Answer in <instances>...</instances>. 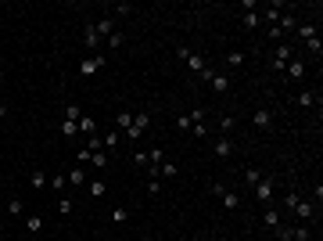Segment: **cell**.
<instances>
[{
    "instance_id": "6da1fadb",
    "label": "cell",
    "mask_w": 323,
    "mask_h": 241,
    "mask_svg": "<svg viewBox=\"0 0 323 241\" xmlns=\"http://www.w3.org/2000/svg\"><path fill=\"white\" fill-rule=\"evenodd\" d=\"M280 241H313V231H309V223H298V227H287V223H280V227L273 231Z\"/></svg>"
},
{
    "instance_id": "7a4b0ae2",
    "label": "cell",
    "mask_w": 323,
    "mask_h": 241,
    "mask_svg": "<svg viewBox=\"0 0 323 241\" xmlns=\"http://www.w3.org/2000/svg\"><path fill=\"white\" fill-rule=\"evenodd\" d=\"M212 194L223 202V209H226V213H234V209H241V194H237V191H226L223 184H212Z\"/></svg>"
},
{
    "instance_id": "3957f363",
    "label": "cell",
    "mask_w": 323,
    "mask_h": 241,
    "mask_svg": "<svg viewBox=\"0 0 323 241\" xmlns=\"http://www.w3.org/2000/svg\"><path fill=\"white\" fill-rule=\"evenodd\" d=\"M201 80L215 90V94H226V90H230V76H226V72H215V69H205L201 72Z\"/></svg>"
},
{
    "instance_id": "277c9868",
    "label": "cell",
    "mask_w": 323,
    "mask_h": 241,
    "mask_svg": "<svg viewBox=\"0 0 323 241\" xmlns=\"http://www.w3.org/2000/svg\"><path fill=\"white\" fill-rule=\"evenodd\" d=\"M291 58H295V51H291V43H276V51H273V58H269V69L284 72Z\"/></svg>"
},
{
    "instance_id": "5b68a950",
    "label": "cell",
    "mask_w": 323,
    "mask_h": 241,
    "mask_svg": "<svg viewBox=\"0 0 323 241\" xmlns=\"http://www.w3.org/2000/svg\"><path fill=\"white\" fill-rule=\"evenodd\" d=\"M101 69H104V54H86L79 62V76H97Z\"/></svg>"
},
{
    "instance_id": "8992f818",
    "label": "cell",
    "mask_w": 323,
    "mask_h": 241,
    "mask_svg": "<svg viewBox=\"0 0 323 241\" xmlns=\"http://www.w3.org/2000/svg\"><path fill=\"white\" fill-rule=\"evenodd\" d=\"M273 194H276V180L262 176V180H258V184H255V198L262 202V205H269V202H273Z\"/></svg>"
},
{
    "instance_id": "52a82bcc",
    "label": "cell",
    "mask_w": 323,
    "mask_h": 241,
    "mask_svg": "<svg viewBox=\"0 0 323 241\" xmlns=\"http://www.w3.org/2000/svg\"><path fill=\"white\" fill-rule=\"evenodd\" d=\"M147 126H151V115H147V112H136V115H133V126L126 130V137H129V141H136Z\"/></svg>"
},
{
    "instance_id": "ba28073f",
    "label": "cell",
    "mask_w": 323,
    "mask_h": 241,
    "mask_svg": "<svg viewBox=\"0 0 323 241\" xmlns=\"http://www.w3.org/2000/svg\"><path fill=\"white\" fill-rule=\"evenodd\" d=\"M83 43H86V51L90 54H97V47H101V36H97V29H94V22H86V29H83Z\"/></svg>"
},
{
    "instance_id": "9c48e42d",
    "label": "cell",
    "mask_w": 323,
    "mask_h": 241,
    "mask_svg": "<svg viewBox=\"0 0 323 241\" xmlns=\"http://www.w3.org/2000/svg\"><path fill=\"white\" fill-rule=\"evenodd\" d=\"M295 25H298V14H295V11H284V14H280V22H276L280 36H291V33H295Z\"/></svg>"
},
{
    "instance_id": "30bf717a",
    "label": "cell",
    "mask_w": 323,
    "mask_h": 241,
    "mask_svg": "<svg viewBox=\"0 0 323 241\" xmlns=\"http://www.w3.org/2000/svg\"><path fill=\"white\" fill-rule=\"evenodd\" d=\"M291 213H295V216H298L302 223H309V220L316 216V205H313V202H305V198H298V205L291 209Z\"/></svg>"
},
{
    "instance_id": "8fae6325",
    "label": "cell",
    "mask_w": 323,
    "mask_h": 241,
    "mask_svg": "<svg viewBox=\"0 0 323 241\" xmlns=\"http://www.w3.org/2000/svg\"><path fill=\"white\" fill-rule=\"evenodd\" d=\"M65 180H68V187H86V169L83 165H72V169L65 173Z\"/></svg>"
},
{
    "instance_id": "7c38bea8",
    "label": "cell",
    "mask_w": 323,
    "mask_h": 241,
    "mask_svg": "<svg viewBox=\"0 0 323 241\" xmlns=\"http://www.w3.org/2000/svg\"><path fill=\"white\" fill-rule=\"evenodd\" d=\"M75 126H79V133H83V137H94V133H97V119L94 115H79V123H75Z\"/></svg>"
},
{
    "instance_id": "4fadbf2b",
    "label": "cell",
    "mask_w": 323,
    "mask_h": 241,
    "mask_svg": "<svg viewBox=\"0 0 323 241\" xmlns=\"http://www.w3.org/2000/svg\"><path fill=\"white\" fill-rule=\"evenodd\" d=\"M212 152L219 155V159H230V155H234V141H230V137H215Z\"/></svg>"
},
{
    "instance_id": "5bb4252c",
    "label": "cell",
    "mask_w": 323,
    "mask_h": 241,
    "mask_svg": "<svg viewBox=\"0 0 323 241\" xmlns=\"http://www.w3.org/2000/svg\"><path fill=\"white\" fill-rule=\"evenodd\" d=\"M295 36H298V40H305V43L316 40V22H298V25H295Z\"/></svg>"
},
{
    "instance_id": "9a60e30c",
    "label": "cell",
    "mask_w": 323,
    "mask_h": 241,
    "mask_svg": "<svg viewBox=\"0 0 323 241\" xmlns=\"http://www.w3.org/2000/svg\"><path fill=\"white\" fill-rule=\"evenodd\" d=\"M252 123H255L258 130H273V112H269V108H258V112L252 115Z\"/></svg>"
},
{
    "instance_id": "2e32d148",
    "label": "cell",
    "mask_w": 323,
    "mask_h": 241,
    "mask_svg": "<svg viewBox=\"0 0 323 241\" xmlns=\"http://www.w3.org/2000/svg\"><path fill=\"white\" fill-rule=\"evenodd\" d=\"M284 72H287V80H302V76H305V72H309V69H305V62H298V58H291Z\"/></svg>"
},
{
    "instance_id": "e0dca14e",
    "label": "cell",
    "mask_w": 323,
    "mask_h": 241,
    "mask_svg": "<svg viewBox=\"0 0 323 241\" xmlns=\"http://www.w3.org/2000/svg\"><path fill=\"white\" fill-rule=\"evenodd\" d=\"M295 104H302V108H316V104H320V94H316V90H302V94L295 97Z\"/></svg>"
},
{
    "instance_id": "ac0fdd59",
    "label": "cell",
    "mask_w": 323,
    "mask_h": 241,
    "mask_svg": "<svg viewBox=\"0 0 323 241\" xmlns=\"http://www.w3.org/2000/svg\"><path fill=\"white\" fill-rule=\"evenodd\" d=\"M94 29H97V36H101V40H108V36L115 33V22H112V18H97Z\"/></svg>"
},
{
    "instance_id": "d6986e66",
    "label": "cell",
    "mask_w": 323,
    "mask_h": 241,
    "mask_svg": "<svg viewBox=\"0 0 323 241\" xmlns=\"http://www.w3.org/2000/svg\"><path fill=\"white\" fill-rule=\"evenodd\" d=\"M47 184H51V176L43 173V169H33V173H29V187L40 191V187H47Z\"/></svg>"
},
{
    "instance_id": "ffe728a7",
    "label": "cell",
    "mask_w": 323,
    "mask_h": 241,
    "mask_svg": "<svg viewBox=\"0 0 323 241\" xmlns=\"http://www.w3.org/2000/svg\"><path fill=\"white\" fill-rule=\"evenodd\" d=\"M241 22H244V29H258V25H262V14H258V11H244Z\"/></svg>"
},
{
    "instance_id": "44dd1931",
    "label": "cell",
    "mask_w": 323,
    "mask_h": 241,
    "mask_svg": "<svg viewBox=\"0 0 323 241\" xmlns=\"http://www.w3.org/2000/svg\"><path fill=\"white\" fill-rule=\"evenodd\" d=\"M86 184H90V198H104V194H108L104 180H86Z\"/></svg>"
},
{
    "instance_id": "7402d4cb",
    "label": "cell",
    "mask_w": 323,
    "mask_h": 241,
    "mask_svg": "<svg viewBox=\"0 0 323 241\" xmlns=\"http://www.w3.org/2000/svg\"><path fill=\"white\" fill-rule=\"evenodd\" d=\"M187 65H191V69L197 72V76H201V72L208 69V65H205V58H201V54H194V51H191V58H187Z\"/></svg>"
},
{
    "instance_id": "603a6c76",
    "label": "cell",
    "mask_w": 323,
    "mask_h": 241,
    "mask_svg": "<svg viewBox=\"0 0 323 241\" xmlns=\"http://www.w3.org/2000/svg\"><path fill=\"white\" fill-rule=\"evenodd\" d=\"M244 58H248L244 51H230V54H226V65H230V69H241V65H244Z\"/></svg>"
},
{
    "instance_id": "cb8c5ba5",
    "label": "cell",
    "mask_w": 323,
    "mask_h": 241,
    "mask_svg": "<svg viewBox=\"0 0 323 241\" xmlns=\"http://www.w3.org/2000/svg\"><path fill=\"white\" fill-rule=\"evenodd\" d=\"M262 220H266V227H269V231H276V227H280V223H284V220H280V213H276V209H266V216H262Z\"/></svg>"
},
{
    "instance_id": "d4e9b609",
    "label": "cell",
    "mask_w": 323,
    "mask_h": 241,
    "mask_svg": "<svg viewBox=\"0 0 323 241\" xmlns=\"http://www.w3.org/2000/svg\"><path fill=\"white\" fill-rule=\"evenodd\" d=\"M115 126H122V133H126V130L133 126V112H119V115H115Z\"/></svg>"
},
{
    "instance_id": "484cf974",
    "label": "cell",
    "mask_w": 323,
    "mask_h": 241,
    "mask_svg": "<svg viewBox=\"0 0 323 241\" xmlns=\"http://www.w3.org/2000/svg\"><path fill=\"white\" fill-rule=\"evenodd\" d=\"M237 123H234V115H223L219 119V137H230V130H234Z\"/></svg>"
},
{
    "instance_id": "4316f807",
    "label": "cell",
    "mask_w": 323,
    "mask_h": 241,
    "mask_svg": "<svg viewBox=\"0 0 323 241\" xmlns=\"http://www.w3.org/2000/svg\"><path fill=\"white\" fill-rule=\"evenodd\" d=\"M47 187H54V191L61 194V191H65V187H68V180H65V173H54V176H51V184H47Z\"/></svg>"
},
{
    "instance_id": "83f0119b",
    "label": "cell",
    "mask_w": 323,
    "mask_h": 241,
    "mask_svg": "<svg viewBox=\"0 0 323 241\" xmlns=\"http://www.w3.org/2000/svg\"><path fill=\"white\" fill-rule=\"evenodd\" d=\"M75 133H79V126L72 119H61V137H75Z\"/></svg>"
},
{
    "instance_id": "f1b7e54d",
    "label": "cell",
    "mask_w": 323,
    "mask_h": 241,
    "mask_svg": "<svg viewBox=\"0 0 323 241\" xmlns=\"http://www.w3.org/2000/svg\"><path fill=\"white\" fill-rule=\"evenodd\" d=\"M90 165H94V169H104V165H108V155H104V152H90Z\"/></svg>"
},
{
    "instance_id": "f546056e",
    "label": "cell",
    "mask_w": 323,
    "mask_h": 241,
    "mask_svg": "<svg viewBox=\"0 0 323 241\" xmlns=\"http://www.w3.org/2000/svg\"><path fill=\"white\" fill-rule=\"evenodd\" d=\"M244 180H248V184L255 187V184H258V180H262V173H258V169H255V165H244Z\"/></svg>"
},
{
    "instance_id": "4dcf8cb0",
    "label": "cell",
    "mask_w": 323,
    "mask_h": 241,
    "mask_svg": "<svg viewBox=\"0 0 323 241\" xmlns=\"http://www.w3.org/2000/svg\"><path fill=\"white\" fill-rule=\"evenodd\" d=\"M83 152H104V141L94 133V137H86V148H83Z\"/></svg>"
},
{
    "instance_id": "1f68e13d",
    "label": "cell",
    "mask_w": 323,
    "mask_h": 241,
    "mask_svg": "<svg viewBox=\"0 0 323 241\" xmlns=\"http://www.w3.org/2000/svg\"><path fill=\"white\" fill-rule=\"evenodd\" d=\"M104 43H108V51H119V47H122V43H126V40H122V33H119V29H115V33H112V36H108Z\"/></svg>"
},
{
    "instance_id": "d6a6232c",
    "label": "cell",
    "mask_w": 323,
    "mask_h": 241,
    "mask_svg": "<svg viewBox=\"0 0 323 241\" xmlns=\"http://www.w3.org/2000/svg\"><path fill=\"white\" fill-rule=\"evenodd\" d=\"M176 173H180L176 162H162V165H158V176H176Z\"/></svg>"
},
{
    "instance_id": "836d02e7",
    "label": "cell",
    "mask_w": 323,
    "mask_h": 241,
    "mask_svg": "<svg viewBox=\"0 0 323 241\" xmlns=\"http://www.w3.org/2000/svg\"><path fill=\"white\" fill-rule=\"evenodd\" d=\"M79 115H83V108H79V104H65V119H72V123H79Z\"/></svg>"
},
{
    "instance_id": "e575fe53",
    "label": "cell",
    "mask_w": 323,
    "mask_h": 241,
    "mask_svg": "<svg viewBox=\"0 0 323 241\" xmlns=\"http://www.w3.org/2000/svg\"><path fill=\"white\" fill-rule=\"evenodd\" d=\"M7 213H11V216H22V213H25L22 198H11V202H7Z\"/></svg>"
},
{
    "instance_id": "d590c367",
    "label": "cell",
    "mask_w": 323,
    "mask_h": 241,
    "mask_svg": "<svg viewBox=\"0 0 323 241\" xmlns=\"http://www.w3.org/2000/svg\"><path fill=\"white\" fill-rule=\"evenodd\" d=\"M298 198H302V194H295V191H287V194H284V209H287V213L298 205Z\"/></svg>"
},
{
    "instance_id": "8d00e7d4",
    "label": "cell",
    "mask_w": 323,
    "mask_h": 241,
    "mask_svg": "<svg viewBox=\"0 0 323 241\" xmlns=\"http://www.w3.org/2000/svg\"><path fill=\"white\" fill-rule=\"evenodd\" d=\"M191 126H194L191 115H180V119H176V130H180V133H191Z\"/></svg>"
},
{
    "instance_id": "74e56055",
    "label": "cell",
    "mask_w": 323,
    "mask_h": 241,
    "mask_svg": "<svg viewBox=\"0 0 323 241\" xmlns=\"http://www.w3.org/2000/svg\"><path fill=\"white\" fill-rule=\"evenodd\" d=\"M43 231V216H29V234H40Z\"/></svg>"
},
{
    "instance_id": "f35d334b",
    "label": "cell",
    "mask_w": 323,
    "mask_h": 241,
    "mask_svg": "<svg viewBox=\"0 0 323 241\" xmlns=\"http://www.w3.org/2000/svg\"><path fill=\"white\" fill-rule=\"evenodd\" d=\"M133 165L136 169H147V152H133Z\"/></svg>"
},
{
    "instance_id": "ab89813d",
    "label": "cell",
    "mask_w": 323,
    "mask_h": 241,
    "mask_svg": "<svg viewBox=\"0 0 323 241\" xmlns=\"http://www.w3.org/2000/svg\"><path fill=\"white\" fill-rule=\"evenodd\" d=\"M191 133H194L197 141H205V137H208V126H205V123H197V126H191Z\"/></svg>"
},
{
    "instance_id": "60d3db41",
    "label": "cell",
    "mask_w": 323,
    "mask_h": 241,
    "mask_svg": "<svg viewBox=\"0 0 323 241\" xmlns=\"http://www.w3.org/2000/svg\"><path fill=\"white\" fill-rule=\"evenodd\" d=\"M126 220H129L126 209H112V223H126Z\"/></svg>"
},
{
    "instance_id": "b9f144b4",
    "label": "cell",
    "mask_w": 323,
    "mask_h": 241,
    "mask_svg": "<svg viewBox=\"0 0 323 241\" xmlns=\"http://www.w3.org/2000/svg\"><path fill=\"white\" fill-rule=\"evenodd\" d=\"M101 141H104V148H119V130H112V133L101 137Z\"/></svg>"
},
{
    "instance_id": "7bdbcfd3",
    "label": "cell",
    "mask_w": 323,
    "mask_h": 241,
    "mask_svg": "<svg viewBox=\"0 0 323 241\" xmlns=\"http://www.w3.org/2000/svg\"><path fill=\"white\" fill-rule=\"evenodd\" d=\"M305 47H309V54H316V58L323 54V43H320V36H316V40H309V43H305Z\"/></svg>"
},
{
    "instance_id": "ee69618b",
    "label": "cell",
    "mask_w": 323,
    "mask_h": 241,
    "mask_svg": "<svg viewBox=\"0 0 323 241\" xmlns=\"http://www.w3.org/2000/svg\"><path fill=\"white\" fill-rule=\"evenodd\" d=\"M147 194H162V180H147Z\"/></svg>"
},
{
    "instance_id": "f6af8a7d",
    "label": "cell",
    "mask_w": 323,
    "mask_h": 241,
    "mask_svg": "<svg viewBox=\"0 0 323 241\" xmlns=\"http://www.w3.org/2000/svg\"><path fill=\"white\" fill-rule=\"evenodd\" d=\"M58 213H72V202L68 198H58Z\"/></svg>"
},
{
    "instance_id": "bcb514c9",
    "label": "cell",
    "mask_w": 323,
    "mask_h": 241,
    "mask_svg": "<svg viewBox=\"0 0 323 241\" xmlns=\"http://www.w3.org/2000/svg\"><path fill=\"white\" fill-rule=\"evenodd\" d=\"M115 14H133V4H115Z\"/></svg>"
},
{
    "instance_id": "7dc6e473",
    "label": "cell",
    "mask_w": 323,
    "mask_h": 241,
    "mask_svg": "<svg viewBox=\"0 0 323 241\" xmlns=\"http://www.w3.org/2000/svg\"><path fill=\"white\" fill-rule=\"evenodd\" d=\"M4 115H7V104H4V101H0V119H4Z\"/></svg>"
},
{
    "instance_id": "c3c4849f",
    "label": "cell",
    "mask_w": 323,
    "mask_h": 241,
    "mask_svg": "<svg viewBox=\"0 0 323 241\" xmlns=\"http://www.w3.org/2000/svg\"><path fill=\"white\" fill-rule=\"evenodd\" d=\"M0 83H4V69H0Z\"/></svg>"
},
{
    "instance_id": "681fc988",
    "label": "cell",
    "mask_w": 323,
    "mask_h": 241,
    "mask_svg": "<svg viewBox=\"0 0 323 241\" xmlns=\"http://www.w3.org/2000/svg\"><path fill=\"white\" fill-rule=\"evenodd\" d=\"M0 187H4V184H0Z\"/></svg>"
}]
</instances>
